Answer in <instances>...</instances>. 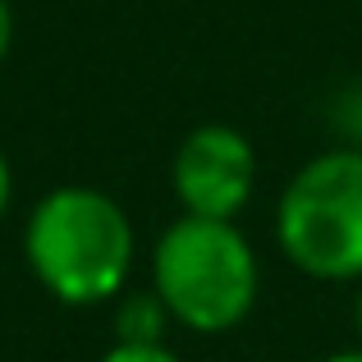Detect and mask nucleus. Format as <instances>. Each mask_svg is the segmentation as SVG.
<instances>
[{
    "label": "nucleus",
    "mask_w": 362,
    "mask_h": 362,
    "mask_svg": "<svg viewBox=\"0 0 362 362\" xmlns=\"http://www.w3.org/2000/svg\"><path fill=\"white\" fill-rule=\"evenodd\" d=\"M133 225L101 188L64 184L33 206L23 225V257L42 289L69 308L115 303L133 271Z\"/></svg>",
    "instance_id": "nucleus-1"
},
{
    "label": "nucleus",
    "mask_w": 362,
    "mask_h": 362,
    "mask_svg": "<svg viewBox=\"0 0 362 362\" xmlns=\"http://www.w3.org/2000/svg\"><path fill=\"white\" fill-rule=\"evenodd\" d=\"M9 46H14V9H9V0H0V64H5Z\"/></svg>",
    "instance_id": "nucleus-7"
},
{
    "label": "nucleus",
    "mask_w": 362,
    "mask_h": 362,
    "mask_svg": "<svg viewBox=\"0 0 362 362\" xmlns=\"http://www.w3.org/2000/svg\"><path fill=\"white\" fill-rule=\"evenodd\" d=\"M354 326H358V339H362V280H358V293H354Z\"/></svg>",
    "instance_id": "nucleus-10"
},
{
    "label": "nucleus",
    "mask_w": 362,
    "mask_h": 362,
    "mask_svg": "<svg viewBox=\"0 0 362 362\" xmlns=\"http://www.w3.org/2000/svg\"><path fill=\"white\" fill-rule=\"evenodd\" d=\"M101 362H184V358H179L170 344H119L115 339Z\"/></svg>",
    "instance_id": "nucleus-6"
},
{
    "label": "nucleus",
    "mask_w": 362,
    "mask_h": 362,
    "mask_svg": "<svg viewBox=\"0 0 362 362\" xmlns=\"http://www.w3.org/2000/svg\"><path fill=\"white\" fill-rule=\"evenodd\" d=\"M275 243L312 280H362V147H330L284 184Z\"/></svg>",
    "instance_id": "nucleus-3"
},
{
    "label": "nucleus",
    "mask_w": 362,
    "mask_h": 362,
    "mask_svg": "<svg viewBox=\"0 0 362 362\" xmlns=\"http://www.w3.org/2000/svg\"><path fill=\"white\" fill-rule=\"evenodd\" d=\"M9 197H14V179H9V160H5V151H0V221H5V211H9Z\"/></svg>",
    "instance_id": "nucleus-8"
},
{
    "label": "nucleus",
    "mask_w": 362,
    "mask_h": 362,
    "mask_svg": "<svg viewBox=\"0 0 362 362\" xmlns=\"http://www.w3.org/2000/svg\"><path fill=\"white\" fill-rule=\"evenodd\" d=\"M175 197L188 216L234 221L257 188V151L230 124H202L175 151Z\"/></svg>",
    "instance_id": "nucleus-4"
},
{
    "label": "nucleus",
    "mask_w": 362,
    "mask_h": 362,
    "mask_svg": "<svg viewBox=\"0 0 362 362\" xmlns=\"http://www.w3.org/2000/svg\"><path fill=\"white\" fill-rule=\"evenodd\" d=\"M321 362H362V349H344V354H330V358H321Z\"/></svg>",
    "instance_id": "nucleus-9"
},
{
    "label": "nucleus",
    "mask_w": 362,
    "mask_h": 362,
    "mask_svg": "<svg viewBox=\"0 0 362 362\" xmlns=\"http://www.w3.org/2000/svg\"><path fill=\"white\" fill-rule=\"evenodd\" d=\"M151 289L165 298L179 326L197 335H225L252 312L262 271L234 221L184 211L151 252Z\"/></svg>",
    "instance_id": "nucleus-2"
},
{
    "label": "nucleus",
    "mask_w": 362,
    "mask_h": 362,
    "mask_svg": "<svg viewBox=\"0 0 362 362\" xmlns=\"http://www.w3.org/2000/svg\"><path fill=\"white\" fill-rule=\"evenodd\" d=\"M170 308L156 289L142 293H119L115 303V335L119 344H165V326H170Z\"/></svg>",
    "instance_id": "nucleus-5"
}]
</instances>
